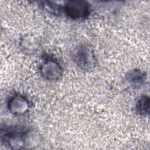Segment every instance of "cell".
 <instances>
[{
    "label": "cell",
    "instance_id": "obj_2",
    "mask_svg": "<svg viewBox=\"0 0 150 150\" xmlns=\"http://www.w3.org/2000/svg\"><path fill=\"white\" fill-rule=\"evenodd\" d=\"M74 57L76 65L83 70L93 69L97 64L94 50L86 45H83L77 49Z\"/></svg>",
    "mask_w": 150,
    "mask_h": 150
},
{
    "label": "cell",
    "instance_id": "obj_3",
    "mask_svg": "<svg viewBox=\"0 0 150 150\" xmlns=\"http://www.w3.org/2000/svg\"><path fill=\"white\" fill-rule=\"evenodd\" d=\"M88 3L85 1L73 0L67 2L63 6V11L70 18L78 20L87 18L90 12Z\"/></svg>",
    "mask_w": 150,
    "mask_h": 150
},
{
    "label": "cell",
    "instance_id": "obj_7",
    "mask_svg": "<svg viewBox=\"0 0 150 150\" xmlns=\"http://www.w3.org/2000/svg\"><path fill=\"white\" fill-rule=\"evenodd\" d=\"M150 100L148 96H141L135 104V111L141 116H148L149 114Z\"/></svg>",
    "mask_w": 150,
    "mask_h": 150
},
{
    "label": "cell",
    "instance_id": "obj_1",
    "mask_svg": "<svg viewBox=\"0 0 150 150\" xmlns=\"http://www.w3.org/2000/svg\"><path fill=\"white\" fill-rule=\"evenodd\" d=\"M35 134L31 129L23 126H7L1 128V144L10 149H18L33 145Z\"/></svg>",
    "mask_w": 150,
    "mask_h": 150
},
{
    "label": "cell",
    "instance_id": "obj_9",
    "mask_svg": "<svg viewBox=\"0 0 150 150\" xmlns=\"http://www.w3.org/2000/svg\"><path fill=\"white\" fill-rule=\"evenodd\" d=\"M21 47L23 51L29 54L34 52L37 49V43L35 39L32 37L26 36L21 40Z\"/></svg>",
    "mask_w": 150,
    "mask_h": 150
},
{
    "label": "cell",
    "instance_id": "obj_4",
    "mask_svg": "<svg viewBox=\"0 0 150 150\" xmlns=\"http://www.w3.org/2000/svg\"><path fill=\"white\" fill-rule=\"evenodd\" d=\"M39 71L43 79L49 81H56L62 77L63 70L57 61L49 58L43 61L40 65Z\"/></svg>",
    "mask_w": 150,
    "mask_h": 150
},
{
    "label": "cell",
    "instance_id": "obj_5",
    "mask_svg": "<svg viewBox=\"0 0 150 150\" xmlns=\"http://www.w3.org/2000/svg\"><path fill=\"white\" fill-rule=\"evenodd\" d=\"M30 103L26 97L21 94L12 96L8 102L9 111L15 115H23L29 110Z\"/></svg>",
    "mask_w": 150,
    "mask_h": 150
},
{
    "label": "cell",
    "instance_id": "obj_8",
    "mask_svg": "<svg viewBox=\"0 0 150 150\" xmlns=\"http://www.w3.org/2000/svg\"><path fill=\"white\" fill-rule=\"evenodd\" d=\"M40 5L42 9L46 12L56 16L59 15L63 11V6L53 1H42Z\"/></svg>",
    "mask_w": 150,
    "mask_h": 150
},
{
    "label": "cell",
    "instance_id": "obj_6",
    "mask_svg": "<svg viewBox=\"0 0 150 150\" xmlns=\"http://www.w3.org/2000/svg\"><path fill=\"white\" fill-rule=\"evenodd\" d=\"M147 76L145 71L140 69H134L125 75V81L132 88H139L146 83Z\"/></svg>",
    "mask_w": 150,
    "mask_h": 150
}]
</instances>
